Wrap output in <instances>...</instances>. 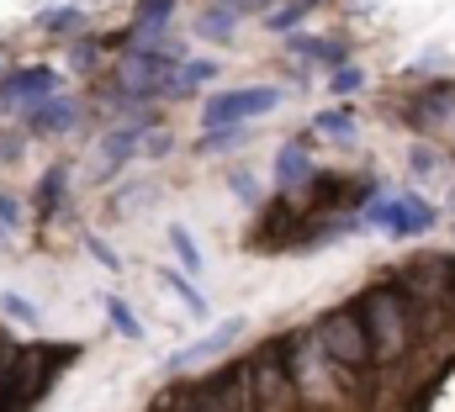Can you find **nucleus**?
<instances>
[{
	"mask_svg": "<svg viewBox=\"0 0 455 412\" xmlns=\"http://www.w3.org/2000/svg\"><path fill=\"white\" fill-rule=\"evenodd\" d=\"M69 354H75L69 344H59V349H43V344L16 349V360L0 365V412H27L43 397V386L53 381V370H59Z\"/></svg>",
	"mask_w": 455,
	"mask_h": 412,
	"instance_id": "obj_1",
	"label": "nucleus"
},
{
	"mask_svg": "<svg viewBox=\"0 0 455 412\" xmlns=\"http://www.w3.org/2000/svg\"><path fill=\"white\" fill-rule=\"evenodd\" d=\"M360 322H365L371 354H381V360H403V354H408V302H403L397 286H376V291L365 297Z\"/></svg>",
	"mask_w": 455,
	"mask_h": 412,
	"instance_id": "obj_2",
	"label": "nucleus"
},
{
	"mask_svg": "<svg viewBox=\"0 0 455 412\" xmlns=\"http://www.w3.org/2000/svg\"><path fill=\"white\" fill-rule=\"evenodd\" d=\"M318 338H323V354L344 365V370H360L365 360H371V338H365V322H360V312L344 307V312H329L323 322H318Z\"/></svg>",
	"mask_w": 455,
	"mask_h": 412,
	"instance_id": "obj_3",
	"label": "nucleus"
},
{
	"mask_svg": "<svg viewBox=\"0 0 455 412\" xmlns=\"http://www.w3.org/2000/svg\"><path fill=\"white\" fill-rule=\"evenodd\" d=\"M381 233H392V238H419V233H429L435 227V202H424V196H381V202L365 211Z\"/></svg>",
	"mask_w": 455,
	"mask_h": 412,
	"instance_id": "obj_4",
	"label": "nucleus"
},
{
	"mask_svg": "<svg viewBox=\"0 0 455 412\" xmlns=\"http://www.w3.org/2000/svg\"><path fill=\"white\" fill-rule=\"evenodd\" d=\"M281 106V91L275 85H254V91H228V96H212L207 111H202V127L212 132V127H238V122H249V116H265V111H275Z\"/></svg>",
	"mask_w": 455,
	"mask_h": 412,
	"instance_id": "obj_5",
	"label": "nucleus"
},
{
	"mask_svg": "<svg viewBox=\"0 0 455 412\" xmlns=\"http://www.w3.org/2000/svg\"><path fill=\"white\" fill-rule=\"evenodd\" d=\"M48 96H59V75L48 69V64H27V69H16V75H5L0 80V106H32L48 101Z\"/></svg>",
	"mask_w": 455,
	"mask_h": 412,
	"instance_id": "obj_6",
	"label": "nucleus"
},
{
	"mask_svg": "<svg viewBox=\"0 0 455 412\" xmlns=\"http://www.w3.org/2000/svg\"><path fill=\"white\" fill-rule=\"evenodd\" d=\"M249 392L265 402V408H286L297 381H291V365H281V354H265L254 370H249Z\"/></svg>",
	"mask_w": 455,
	"mask_h": 412,
	"instance_id": "obj_7",
	"label": "nucleus"
},
{
	"mask_svg": "<svg viewBox=\"0 0 455 412\" xmlns=\"http://www.w3.org/2000/svg\"><path fill=\"white\" fill-rule=\"evenodd\" d=\"M243 328H249L243 317H228V322H218V328H212L207 338H196V344H186L180 354H170V370H191V365H202V360H218L228 344H233V338L243 333Z\"/></svg>",
	"mask_w": 455,
	"mask_h": 412,
	"instance_id": "obj_8",
	"label": "nucleus"
},
{
	"mask_svg": "<svg viewBox=\"0 0 455 412\" xmlns=\"http://www.w3.org/2000/svg\"><path fill=\"white\" fill-rule=\"evenodd\" d=\"M275 180H281V191L313 186V143H307V138H297V143H286V148L275 154Z\"/></svg>",
	"mask_w": 455,
	"mask_h": 412,
	"instance_id": "obj_9",
	"label": "nucleus"
},
{
	"mask_svg": "<svg viewBox=\"0 0 455 412\" xmlns=\"http://www.w3.org/2000/svg\"><path fill=\"white\" fill-rule=\"evenodd\" d=\"M175 16V0H138V16H132V43L138 48H159L164 27Z\"/></svg>",
	"mask_w": 455,
	"mask_h": 412,
	"instance_id": "obj_10",
	"label": "nucleus"
},
{
	"mask_svg": "<svg viewBox=\"0 0 455 412\" xmlns=\"http://www.w3.org/2000/svg\"><path fill=\"white\" fill-rule=\"evenodd\" d=\"M75 101L69 96H48V101H37L32 111H27V127L37 132V138H48V132H69L75 127Z\"/></svg>",
	"mask_w": 455,
	"mask_h": 412,
	"instance_id": "obj_11",
	"label": "nucleus"
},
{
	"mask_svg": "<svg viewBox=\"0 0 455 412\" xmlns=\"http://www.w3.org/2000/svg\"><path fill=\"white\" fill-rule=\"evenodd\" d=\"M212 75H218V64H212V59H196V64H180L164 96H186V91H196V85H207Z\"/></svg>",
	"mask_w": 455,
	"mask_h": 412,
	"instance_id": "obj_12",
	"label": "nucleus"
},
{
	"mask_svg": "<svg viewBox=\"0 0 455 412\" xmlns=\"http://www.w3.org/2000/svg\"><path fill=\"white\" fill-rule=\"evenodd\" d=\"M233 27H238V11H228V5H212V11H202V16H196V32H202V37H212V43L233 37Z\"/></svg>",
	"mask_w": 455,
	"mask_h": 412,
	"instance_id": "obj_13",
	"label": "nucleus"
},
{
	"mask_svg": "<svg viewBox=\"0 0 455 412\" xmlns=\"http://www.w3.org/2000/svg\"><path fill=\"white\" fill-rule=\"evenodd\" d=\"M291 48H297L302 59H318V64H329V69H344V48L339 43H323V37H291Z\"/></svg>",
	"mask_w": 455,
	"mask_h": 412,
	"instance_id": "obj_14",
	"label": "nucleus"
},
{
	"mask_svg": "<svg viewBox=\"0 0 455 412\" xmlns=\"http://www.w3.org/2000/svg\"><path fill=\"white\" fill-rule=\"evenodd\" d=\"M37 27H43V32H80V27H85V11H80V5H48V11L37 16Z\"/></svg>",
	"mask_w": 455,
	"mask_h": 412,
	"instance_id": "obj_15",
	"label": "nucleus"
},
{
	"mask_svg": "<svg viewBox=\"0 0 455 412\" xmlns=\"http://www.w3.org/2000/svg\"><path fill=\"white\" fill-rule=\"evenodd\" d=\"M313 132H323V138H334V143H349V138H355V116H349V111H323V116L313 122Z\"/></svg>",
	"mask_w": 455,
	"mask_h": 412,
	"instance_id": "obj_16",
	"label": "nucleus"
},
{
	"mask_svg": "<svg viewBox=\"0 0 455 412\" xmlns=\"http://www.w3.org/2000/svg\"><path fill=\"white\" fill-rule=\"evenodd\" d=\"M138 138H143L138 127H122V132L107 138V170H116L122 159H132V154H138Z\"/></svg>",
	"mask_w": 455,
	"mask_h": 412,
	"instance_id": "obj_17",
	"label": "nucleus"
},
{
	"mask_svg": "<svg viewBox=\"0 0 455 412\" xmlns=\"http://www.w3.org/2000/svg\"><path fill=\"white\" fill-rule=\"evenodd\" d=\"M107 317H112L116 333H127V338H143V322L132 317V307H127L122 297H107Z\"/></svg>",
	"mask_w": 455,
	"mask_h": 412,
	"instance_id": "obj_18",
	"label": "nucleus"
},
{
	"mask_svg": "<svg viewBox=\"0 0 455 412\" xmlns=\"http://www.w3.org/2000/svg\"><path fill=\"white\" fill-rule=\"evenodd\" d=\"M170 243H175V254H180V265H186V270L196 275V270H202V249L191 243V233H186V227H170Z\"/></svg>",
	"mask_w": 455,
	"mask_h": 412,
	"instance_id": "obj_19",
	"label": "nucleus"
},
{
	"mask_svg": "<svg viewBox=\"0 0 455 412\" xmlns=\"http://www.w3.org/2000/svg\"><path fill=\"white\" fill-rule=\"evenodd\" d=\"M302 16H307V5H281L265 27H270V32H291V27H302Z\"/></svg>",
	"mask_w": 455,
	"mask_h": 412,
	"instance_id": "obj_20",
	"label": "nucleus"
},
{
	"mask_svg": "<svg viewBox=\"0 0 455 412\" xmlns=\"http://www.w3.org/2000/svg\"><path fill=\"white\" fill-rule=\"evenodd\" d=\"M164 281H170V286H175V291L186 297V307L196 312V317H207V297H202V291H196L191 281H180V275H164Z\"/></svg>",
	"mask_w": 455,
	"mask_h": 412,
	"instance_id": "obj_21",
	"label": "nucleus"
},
{
	"mask_svg": "<svg viewBox=\"0 0 455 412\" xmlns=\"http://www.w3.org/2000/svg\"><path fill=\"white\" fill-rule=\"evenodd\" d=\"M0 307L11 312V317H16V322H37V307H32V302H27V297H16V291H5V297H0Z\"/></svg>",
	"mask_w": 455,
	"mask_h": 412,
	"instance_id": "obj_22",
	"label": "nucleus"
},
{
	"mask_svg": "<svg viewBox=\"0 0 455 412\" xmlns=\"http://www.w3.org/2000/svg\"><path fill=\"white\" fill-rule=\"evenodd\" d=\"M233 143H238V127H212V132L202 138L207 154H223V148H233Z\"/></svg>",
	"mask_w": 455,
	"mask_h": 412,
	"instance_id": "obj_23",
	"label": "nucleus"
},
{
	"mask_svg": "<svg viewBox=\"0 0 455 412\" xmlns=\"http://www.w3.org/2000/svg\"><path fill=\"white\" fill-rule=\"evenodd\" d=\"M59 196H64V170H48V180H43V211L59 202Z\"/></svg>",
	"mask_w": 455,
	"mask_h": 412,
	"instance_id": "obj_24",
	"label": "nucleus"
},
{
	"mask_svg": "<svg viewBox=\"0 0 455 412\" xmlns=\"http://www.w3.org/2000/svg\"><path fill=\"white\" fill-rule=\"evenodd\" d=\"M233 196H243V202H259V180H254V175H233Z\"/></svg>",
	"mask_w": 455,
	"mask_h": 412,
	"instance_id": "obj_25",
	"label": "nucleus"
},
{
	"mask_svg": "<svg viewBox=\"0 0 455 412\" xmlns=\"http://www.w3.org/2000/svg\"><path fill=\"white\" fill-rule=\"evenodd\" d=\"M11 227H16V202H11V196H0V238H5Z\"/></svg>",
	"mask_w": 455,
	"mask_h": 412,
	"instance_id": "obj_26",
	"label": "nucleus"
},
{
	"mask_svg": "<svg viewBox=\"0 0 455 412\" xmlns=\"http://www.w3.org/2000/svg\"><path fill=\"white\" fill-rule=\"evenodd\" d=\"M355 85H360V69H339V75H334V91H339V96H349Z\"/></svg>",
	"mask_w": 455,
	"mask_h": 412,
	"instance_id": "obj_27",
	"label": "nucleus"
},
{
	"mask_svg": "<svg viewBox=\"0 0 455 412\" xmlns=\"http://www.w3.org/2000/svg\"><path fill=\"white\" fill-rule=\"evenodd\" d=\"M413 170H424V175H435V170H440V159H435L429 148H413Z\"/></svg>",
	"mask_w": 455,
	"mask_h": 412,
	"instance_id": "obj_28",
	"label": "nucleus"
},
{
	"mask_svg": "<svg viewBox=\"0 0 455 412\" xmlns=\"http://www.w3.org/2000/svg\"><path fill=\"white\" fill-rule=\"evenodd\" d=\"M91 254H96V259H101L107 270H122V265H116V254L107 249V243H101V238H91Z\"/></svg>",
	"mask_w": 455,
	"mask_h": 412,
	"instance_id": "obj_29",
	"label": "nucleus"
},
{
	"mask_svg": "<svg viewBox=\"0 0 455 412\" xmlns=\"http://www.w3.org/2000/svg\"><path fill=\"white\" fill-rule=\"evenodd\" d=\"M218 5H228V11H259V5H270V0H218Z\"/></svg>",
	"mask_w": 455,
	"mask_h": 412,
	"instance_id": "obj_30",
	"label": "nucleus"
},
{
	"mask_svg": "<svg viewBox=\"0 0 455 412\" xmlns=\"http://www.w3.org/2000/svg\"><path fill=\"white\" fill-rule=\"evenodd\" d=\"M96 64V48H75V69H91Z\"/></svg>",
	"mask_w": 455,
	"mask_h": 412,
	"instance_id": "obj_31",
	"label": "nucleus"
}]
</instances>
